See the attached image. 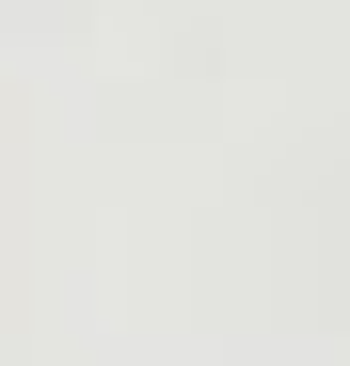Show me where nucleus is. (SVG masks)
Segmentation results:
<instances>
[]
</instances>
